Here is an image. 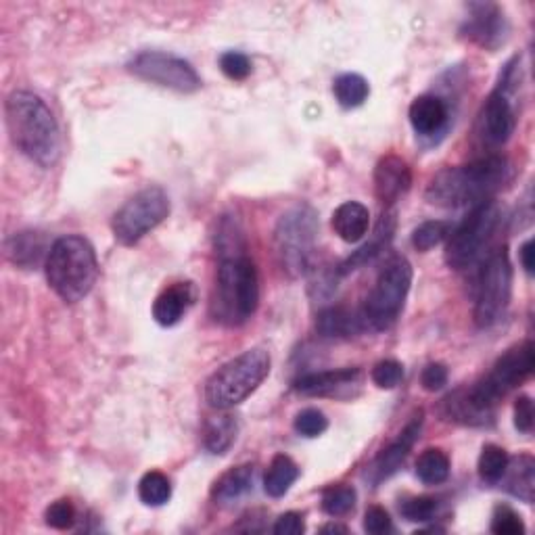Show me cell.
Segmentation results:
<instances>
[{
  "label": "cell",
  "instance_id": "1",
  "mask_svg": "<svg viewBox=\"0 0 535 535\" xmlns=\"http://www.w3.org/2000/svg\"><path fill=\"white\" fill-rule=\"evenodd\" d=\"M510 174L508 161L502 155H487L471 161L467 166L441 170L427 186V201L437 207L458 209L477 207L492 197L506 184Z\"/></svg>",
  "mask_w": 535,
  "mask_h": 535
},
{
  "label": "cell",
  "instance_id": "2",
  "mask_svg": "<svg viewBox=\"0 0 535 535\" xmlns=\"http://www.w3.org/2000/svg\"><path fill=\"white\" fill-rule=\"evenodd\" d=\"M5 113L15 147L40 168H53L61 155V134L53 111L34 92L15 90L7 99Z\"/></svg>",
  "mask_w": 535,
  "mask_h": 535
},
{
  "label": "cell",
  "instance_id": "3",
  "mask_svg": "<svg viewBox=\"0 0 535 535\" xmlns=\"http://www.w3.org/2000/svg\"><path fill=\"white\" fill-rule=\"evenodd\" d=\"M46 281L67 304H78L99 278V262L95 247L80 235L57 239L44 262Z\"/></svg>",
  "mask_w": 535,
  "mask_h": 535
},
{
  "label": "cell",
  "instance_id": "4",
  "mask_svg": "<svg viewBox=\"0 0 535 535\" xmlns=\"http://www.w3.org/2000/svg\"><path fill=\"white\" fill-rule=\"evenodd\" d=\"M260 304L258 268L247 253L224 255L218 264L212 312L218 322L239 327L247 322Z\"/></svg>",
  "mask_w": 535,
  "mask_h": 535
},
{
  "label": "cell",
  "instance_id": "5",
  "mask_svg": "<svg viewBox=\"0 0 535 535\" xmlns=\"http://www.w3.org/2000/svg\"><path fill=\"white\" fill-rule=\"evenodd\" d=\"M270 354L262 347L247 350L218 368L205 383V400L216 410H230L243 404L270 375Z\"/></svg>",
  "mask_w": 535,
  "mask_h": 535
},
{
  "label": "cell",
  "instance_id": "6",
  "mask_svg": "<svg viewBox=\"0 0 535 535\" xmlns=\"http://www.w3.org/2000/svg\"><path fill=\"white\" fill-rule=\"evenodd\" d=\"M533 354L535 352L531 341L515 345L513 350H508L504 356L498 358V362L490 370V375H485L477 385H473L469 391H464V398L469 400V404L479 414L492 421L496 404L508 391H513L531 377L535 364Z\"/></svg>",
  "mask_w": 535,
  "mask_h": 535
},
{
  "label": "cell",
  "instance_id": "7",
  "mask_svg": "<svg viewBox=\"0 0 535 535\" xmlns=\"http://www.w3.org/2000/svg\"><path fill=\"white\" fill-rule=\"evenodd\" d=\"M500 207L494 201H485L471 209L462 224L450 232L446 245V264L452 270H469L483 262L500 226Z\"/></svg>",
  "mask_w": 535,
  "mask_h": 535
},
{
  "label": "cell",
  "instance_id": "8",
  "mask_svg": "<svg viewBox=\"0 0 535 535\" xmlns=\"http://www.w3.org/2000/svg\"><path fill=\"white\" fill-rule=\"evenodd\" d=\"M318 241V216L310 205H297L278 220L274 249L285 272L301 276L312 268Z\"/></svg>",
  "mask_w": 535,
  "mask_h": 535
},
{
  "label": "cell",
  "instance_id": "9",
  "mask_svg": "<svg viewBox=\"0 0 535 535\" xmlns=\"http://www.w3.org/2000/svg\"><path fill=\"white\" fill-rule=\"evenodd\" d=\"M410 285L412 266L402 255H395L379 272L377 283L366 299L362 310L366 327L375 331L391 329L404 310Z\"/></svg>",
  "mask_w": 535,
  "mask_h": 535
},
{
  "label": "cell",
  "instance_id": "10",
  "mask_svg": "<svg viewBox=\"0 0 535 535\" xmlns=\"http://www.w3.org/2000/svg\"><path fill=\"white\" fill-rule=\"evenodd\" d=\"M510 295H513V266L506 247H502L487 255L479 270L475 299V322L479 329H492L504 318Z\"/></svg>",
  "mask_w": 535,
  "mask_h": 535
},
{
  "label": "cell",
  "instance_id": "11",
  "mask_svg": "<svg viewBox=\"0 0 535 535\" xmlns=\"http://www.w3.org/2000/svg\"><path fill=\"white\" fill-rule=\"evenodd\" d=\"M170 216V199L164 189L149 186L128 199L113 216L111 230L120 245L132 247Z\"/></svg>",
  "mask_w": 535,
  "mask_h": 535
},
{
  "label": "cell",
  "instance_id": "12",
  "mask_svg": "<svg viewBox=\"0 0 535 535\" xmlns=\"http://www.w3.org/2000/svg\"><path fill=\"white\" fill-rule=\"evenodd\" d=\"M128 69L136 78L176 92H197L201 88V78L195 67L170 53L145 51L128 63Z\"/></svg>",
  "mask_w": 535,
  "mask_h": 535
},
{
  "label": "cell",
  "instance_id": "13",
  "mask_svg": "<svg viewBox=\"0 0 535 535\" xmlns=\"http://www.w3.org/2000/svg\"><path fill=\"white\" fill-rule=\"evenodd\" d=\"M295 391L312 398H335L347 400L356 398L362 387V370L360 368H339V370H322L301 375L293 383Z\"/></svg>",
  "mask_w": 535,
  "mask_h": 535
},
{
  "label": "cell",
  "instance_id": "14",
  "mask_svg": "<svg viewBox=\"0 0 535 535\" xmlns=\"http://www.w3.org/2000/svg\"><path fill=\"white\" fill-rule=\"evenodd\" d=\"M483 136L490 145H504L510 136L515 132L517 118L513 103H510V92L504 88H496L490 97L485 101L483 115Z\"/></svg>",
  "mask_w": 535,
  "mask_h": 535
},
{
  "label": "cell",
  "instance_id": "15",
  "mask_svg": "<svg viewBox=\"0 0 535 535\" xmlns=\"http://www.w3.org/2000/svg\"><path fill=\"white\" fill-rule=\"evenodd\" d=\"M412 172L406 161L398 155L383 157L375 168V193L377 199L389 207L410 191Z\"/></svg>",
  "mask_w": 535,
  "mask_h": 535
},
{
  "label": "cell",
  "instance_id": "16",
  "mask_svg": "<svg viewBox=\"0 0 535 535\" xmlns=\"http://www.w3.org/2000/svg\"><path fill=\"white\" fill-rule=\"evenodd\" d=\"M462 34L483 49H496L506 34L504 15L496 5H471V17L464 23Z\"/></svg>",
  "mask_w": 535,
  "mask_h": 535
},
{
  "label": "cell",
  "instance_id": "17",
  "mask_svg": "<svg viewBox=\"0 0 535 535\" xmlns=\"http://www.w3.org/2000/svg\"><path fill=\"white\" fill-rule=\"evenodd\" d=\"M423 429V412H418L412 421L404 427V431L400 433V437L393 441V444L389 448H385L379 458L375 460V464H372V481L379 483L387 477H391L393 473H398V469L404 464V460L408 458L412 446L416 444L418 439V433H421Z\"/></svg>",
  "mask_w": 535,
  "mask_h": 535
},
{
  "label": "cell",
  "instance_id": "18",
  "mask_svg": "<svg viewBox=\"0 0 535 535\" xmlns=\"http://www.w3.org/2000/svg\"><path fill=\"white\" fill-rule=\"evenodd\" d=\"M393 232H395V212H393V209H387V212H383V216L379 218V222L375 226V235H372V239L366 245H362L358 251H354L350 258H347L337 268V274L345 276V274L364 268L372 260H377L381 255V251H385V247L391 243Z\"/></svg>",
  "mask_w": 535,
  "mask_h": 535
},
{
  "label": "cell",
  "instance_id": "19",
  "mask_svg": "<svg viewBox=\"0 0 535 535\" xmlns=\"http://www.w3.org/2000/svg\"><path fill=\"white\" fill-rule=\"evenodd\" d=\"M195 299L191 283H176L161 291L153 301V318L159 327H174L182 320L186 310L191 308Z\"/></svg>",
  "mask_w": 535,
  "mask_h": 535
},
{
  "label": "cell",
  "instance_id": "20",
  "mask_svg": "<svg viewBox=\"0 0 535 535\" xmlns=\"http://www.w3.org/2000/svg\"><path fill=\"white\" fill-rule=\"evenodd\" d=\"M366 327L364 314L345 306H331L322 310L316 318V331L324 339H350Z\"/></svg>",
  "mask_w": 535,
  "mask_h": 535
},
{
  "label": "cell",
  "instance_id": "21",
  "mask_svg": "<svg viewBox=\"0 0 535 535\" xmlns=\"http://www.w3.org/2000/svg\"><path fill=\"white\" fill-rule=\"evenodd\" d=\"M410 124L416 134L433 136L448 122V107L435 95H423L412 101L408 111Z\"/></svg>",
  "mask_w": 535,
  "mask_h": 535
},
{
  "label": "cell",
  "instance_id": "22",
  "mask_svg": "<svg viewBox=\"0 0 535 535\" xmlns=\"http://www.w3.org/2000/svg\"><path fill=\"white\" fill-rule=\"evenodd\" d=\"M370 226L368 209L358 201L341 203L333 214V230L345 243H358L366 237Z\"/></svg>",
  "mask_w": 535,
  "mask_h": 535
},
{
  "label": "cell",
  "instance_id": "23",
  "mask_svg": "<svg viewBox=\"0 0 535 535\" xmlns=\"http://www.w3.org/2000/svg\"><path fill=\"white\" fill-rule=\"evenodd\" d=\"M500 481H504V490L510 496L531 504L535 492V460L529 454L508 460V467Z\"/></svg>",
  "mask_w": 535,
  "mask_h": 535
},
{
  "label": "cell",
  "instance_id": "24",
  "mask_svg": "<svg viewBox=\"0 0 535 535\" xmlns=\"http://www.w3.org/2000/svg\"><path fill=\"white\" fill-rule=\"evenodd\" d=\"M253 477H255V469L251 467V464H241V467H235L228 473H224L216 481L212 490L216 504H232L241 500L245 494L251 492Z\"/></svg>",
  "mask_w": 535,
  "mask_h": 535
},
{
  "label": "cell",
  "instance_id": "25",
  "mask_svg": "<svg viewBox=\"0 0 535 535\" xmlns=\"http://www.w3.org/2000/svg\"><path fill=\"white\" fill-rule=\"evenodd\" d=\"M299 469L287 454H276L270 462V467L264 477V490L270 498H283L291 485L297 481Z\"/></svg>",
  "mask_w": 535,
  "mask_h": 535
},
{
  "label": "cell",
  "instance_id": "26",
  "mask_svg": "<svg viewBox=\"0 0 535 535\" xmlns=\"http://www.w3.org/2000/svg\"><path fill=\"white\" fill-rule=\"evenodd\" d=\"M46 251V245H44V237L40 235V232H19V235H15L9 243H7V255L9 260L15 264V266H21V268H32V266H38V262L42 260V255Z\"/></svg>",
  "mask_w": 535,
  "mask_h": 535
},
{
  "label": "cell",
  "instance_id": "27",
  "mask_svg": "<svg viewBox=\"0 0 535 535\" xmlns=\"http://www.w3.org/2000/svg\"><path fill=\"white\" fill-rule=\"evenodd\" d=\"M237 433H239V425L230 414L209 418L203 431L205 448L216 456H222L232 448V444H235Z\"/></svg>",
  "mask_w": 535,
  "mask_h": 535
},
{
  "label": "cell",
  "instance_id": "28",
  "mask_svg": "<svg viewBox=\"0 0 535 535\" xmlns=\"http://www.w3.org/2000/svg\"><path fill=\"white\" fill-rule=\"evenodd\" d=\"M416 477L425 485H439L450 477V458L437 450H425L416 460Z\"/></svg>",
  "mask_w": 535,
  "mask_h": 535
},
{
  "label": "cell",
  "instance_id": "29",
  "mask_svg": "<svg viewBox=\"0 0 535 535\" xmlns=\"http://www.w3.org/2000/svg\"><path fill=\"white\" fill-rule=\"evenodd\" d=\"M335 99L345 109H356L368 99V82L360 74H343L333 84Z\"/></svg>",
  "mask_w": 535,
  "mask_h": 535
},
{
  "label": "cell",
  "instance_id": "30",
  "mask_svg": "<svg viewBox=\"0 0 535 535\" xmlns=\"http://www.w3.org/2000/svg\"><path fill=\"white\" fill-rule=\"evenodd\" d=\"M138 498L147 506H164L172 498L170 479L159 471L145 473L138 481Z\"/></svg>",
  "mask_w": 535,
  "mask_h": 535
},
{
  "label": "cell",
  "instance_id": "31",
  "mask_svg": "<svg viewBox=\"0 0 535 535\" xmlns=\"http://www.w3.org/2000/svg\"><path fill=\"white\" fill-rule=\"evenodd\" d=\"M356 498L352 485H331L322 492V510L329 517H345L354 510Z\"/></svg>",
  "mask_w": 535,
  "mask_h": 535
},
{
  "label": "cell",
  "instance_id": "32",
  "mask_svg": "<svg viewBox=\"0 0 535 535\" xmlns=\"http://www.w3.org/2000/svg\"><path fill=\"white\" fill-rule=\"evenodd\" d=\"M508 454L504 448L494 446V444H487L481 450L479 456V477L485 483H500L506 467H508Z\"/></svg>",
  "mask_w": 535,
  "mask_h": 535
},
{
  "label": "cell",
  "instance_id": "33",
  "mask_svg": "<svg viewBox=\"0 0 535 535\" xmlns=\"http://www.w3.org/2000/svg\"><path fill=\"white\" fill-rule=\"evenodd\" d=\"M450 232H452L450 222H444V220L423 222L412 232V245L418 251H429L437 247L439 243H444L450 237Z\"/></svg>",
  "mask_w": 535,
  "mask_h": 535
},
{
  "label": "cell",
  "instance_id": "34",
  "mask_svg": "<svg viewBox=\"0 0 535 535\" xmlns=\"http://www.w3.org/2000/svg\"><path fill=\"white\" fill-rule=\"evenodd\" d=\"M439 502L431 496H418L410 498L400 504V513L410 523H429L437 515Z\"/></svg>",
  "mask_w": 535,
  "mask_h": 535
},
{
  "label": "cell",
  "instance_id": "35",
  "mask_svg": "<svg viewBox=\"0 0 535 535\" xmlns=\"http://www.w3.org/2000/svg\"><path fill=\"white\" fill-rule=\"evenodd\" d=\"M370 379L379 389H395L404 379V366L398 360H381L372 368Z\"/></svg>",
  "mask_w": 535,
  "mask_h": 535
},
{
  "label": "cell",
  "instance_id": "36",
  "mask_svg": "<svg viewBox=\"0 0 535 535\" xmlns=\"http://www.w3.org/2000/svg\"><path fill=\"white\" fill-rule=\"evenodd\" d=\"M46 525L65 531V529H72L76 525V506L72 504V500H57L53 502L49 508H46L44 513Z\"/></svg>",
  "mask_w": 535,
  "mask_h": 535
},
{
  "label": "cell",
  "instance_id": "37",
  "mask_svg": "<svg viewBox=\"0 0 535 535\" xmlns=\"http://www.w3.org/2000/svg\"><path fill=\"white\" fill-rule=\"evenodd\" d=\"M329 429V418L316 408H306L295 416V431L304 437H318Z\"/></svg>",
  "mask_w": 535,
  "mask_h": 535
},
{
  "label": "cell",
  "instance_id": "38",
  "mask_svg": "<svg viewBox=\"0 0 535 535\" xmlns=\"http://www.w3.org/2000/svg\"><path fill=\"white\" fill-rule=\"evenodd\" d=\"M492 531L496 535H523L525 523L510 506H496L492 515Z\"/></svg>",
  "mask_w": 535,
  "mask_h": 535
},
{
  "label": "cell",
  "instance_id": "39",
  "mask_svg": "<svg viewBox=\"0 0 535 535\" xmlns=\"http://www.w3.org/2000/svg\"><path fill=\"white\" fill-rule=\"evenodd\" d=\"M220 69L222 74L230 80L241 82L251 74V61L247 55L237 53V51H228L220 57Z\"/></svg>",
  "mask_w": 535,
  "mask_h": 535
},
{
  "label": "cell",
  "instance_id": "40",
  "mask_svg": "<svg viewBox=\"0 0 535 535\" xmlns=\"http://www.w3.org/2000/svg\"><path fill=\"white\" fill-rule=\"evenodd\" d=\"M393 529L391 517L385 508L370 506L364 515V531L370 535H385Z\"/></svg>",
  "mask_w": 535,
  "mask_h": 535
},
{
  "label": "cell",
  "instance_id": "41",
  "mask_svg": "<svg viewBox=\"0 0 535 535\" xmlns=\"http://www.w3.org/2000/svg\"><path fill=\"white\" fill-rule=\"evenodd\" d=\"M421 383L427 391H439L444 389L448 383V368L439 362H431L425 366L423 375H421Z\"/></svg>",
  "mask_w": 535,
  "mask_h": 535
},
{
  "label": "cell",
  "instance_id": "42",
  "mask_svg": "<svg viewBox=\"0 0 535 535\" xmlns=\"http://www.w3.org/2000/svg\"><path fill=\"white\" fill-rule=\"evenodd\" d=\"M272 531L276 535H301L306 531V521L304 515L299 513H285L276 519Z\"/></svg>",
  "mask_w": 535,
  "mask_h": 535
},
{
  "label": "cell",
  "instance_id": "43",
  "mask_svg": "<svg viewBox=\"0 0 535 535\" xmlns=\"http://www.w3.org/2000/svg\"><path fill=\"white\" fill-rule=\"evenodd\" d=\"M515 427L521 433H529L533 427V402L529 395H521L515 402Z\"/></svg>",
  "mask_w": 535,
  "mask_h": 535
},
{
  "label": "cell",
  "instance_id": "44",
  "mask_svg": "<svg viewBox=\"0 0 535 535\" xmlns=\"http://www.w3.org/2000/svg\"><path fill=\"white\" fill-rule=\"evenodd\" d=\"M519 255H521V266L525 268V272L533 274V239L523 243Z\"/></svg>",
  "mask_w": 535,
  "mask_h": 535
},
{
  "label": "cell",
  "instance_id": "45",
  "mask_svg": "<svg viewBox=\"0 0 535 535\" xmlns=\"http://www.w3.org/2000/svg\"><path fill=\"white\" fill-rule=\"evenodd\" d=\"M347 531L350 529H347L345 525H337V523H329L320 529V533H347Z\"/></svg>",
  "mask_w": 535,
  "mask_h": 535
}]
</instances>
